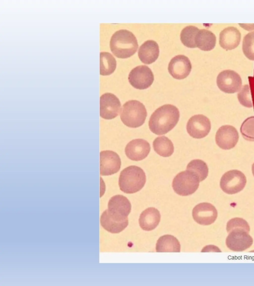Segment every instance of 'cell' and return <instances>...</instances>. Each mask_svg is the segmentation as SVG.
<instances>
[{"mask_svg":"<svg viewBox=\"0 0 254 286\" xmlns=\"http://www.w3.org/2000/svg\"><path fill=\"white\" fill-rule=\"evenodd\" d=\"M179 118L180 112L177 107L163 105L151 114L148 122L149 129L157 135L166 134L175 127Z\"/></svg>","mask_w":254,"mask_h":286,"instance_id":"cell-1","label":"cell"},{"mask_svg":"<svg viewBox=\"0 0 254 286\" xmlns=\"http://www.w3.org/2000/svg\"><path fill=\"white\" fill-rule=\"evenodd\" d=\"M138 45L136 38L130 31L121 29L115 32L110 41V48L117 58H127L136 52Z\"/></svg>","mask_w":254,"mask_h":286,"instance_id":"cell-2","label":"cell"},{"mask_svg":"<svg viewBox=\"0 0 254 286\" xmlns=\"http://www.w3.org/2000/svg\"><path fill=\"white\" fill-rule=\"evenodd\" d=\"M146 182L145 173L140 167L129 166L120 173L119 186L120 190L127 194H133L140 191Z\"/></svg>","mask_w":254,"mask_h":286,"instance_id":"cell-3","label":"cell"},{"mask_svg":"<svg viewBox=\"0 0 254 286\" xmlns=\"http://www.w3.org/2000/svg\"><path fill=\"white\" fill-rule=\"evenodd\" d=\"M146 117L147 111L145 106L136 100L127 101L121 109V121L129 128H135L142 126Z\"/></svg>","mask_w":254,"mask_h":286,"instance_id":"cell-4","label":"cell"},{"mask_svg":"<svg viewBox=\"0 0 254 286\" xmlns=\"http://www.w3.org/2000/svg\"><path fill=\"white\" fill-rule=\"evenodd\" d=\"M199 182L198 176L194 172L187 170L179 172L174 177L172 187L178 195L187 196L197 190Z\"/></svg>","mask_w":254,"mask_h":286,"instance_id":"cell-5","label":"cell"},{"mask_svg":"<svg viewBox=\"0 0 254 286\" xmlns=\"http://www.w3.org/2000/svg\"><path fill=\"white\" fill-rule=\"evenodd\" d=\"M247 179L243 173L238 170H231L225 173L221 178L220 186L228 194H234L241 191L245 187Z\"/></svg>","mask_w":254,"mask_h":286,"instance_id":"cell-6","label":"cell"},{"mask_svg":"<svg viewBox=\"0 0 254 286\" xmlns=\"http://www.w3.org/2000/svg\"><path fill=\"white\" fill-rule=\"evenodd\" d=\"M216 83L222 91L227 93H234L241 88L242 80L237 72L233 70H227L218 74Z\"/></svg>","mask_w":254,"mask_h":286,"instance_id":"cell-7","label":"cell"},{"mask_svg":"<svg viewBox=\"0 0 254 286\" xmlns=\"http://www.w3.org/2000/svg\"><path fill=\"white\" fill-rule=\"evenodd\" d=\"M130 84L135 88L145 89L149 87L154 81V75L146 66H138L131 70L128 77Z\"/></svg>","mask_w":254,"mask_h":286,"instance_id":"cell-8","label":"cell"},{"mask_svg":"<svg viewBox=\"0 0 254 286\" xmlns=\"http://www.w3.org/2000/svg\"><path fill=\"white\" fill-rule=\"evenodd\" d=\"M249 233L241 228L234 229L229 232L226 239V245L231 250L240 252L250 247L253 243Z\"/></svg>","mask_w":254,"mask_h":286,"instance_id":"cell-9","label":"cell"},{"mask_svg":"<svg viewBox=\"0 0 254 286\" xmlns=\"http://www.w3.org/2000/svg\"><path fill=\"white\" fill-rule=\"evenodd\" d=\"M187 131L190 136L195 139H202L206 137L211 129L209 119L202 114L191 117L187 124Z\"/></svg>","mask_w":254,"mask_h":286,"instance_id":"cell-10","label":"cell"},{"mask_svg":"<svg viewBox=\"0 0 254 286\" xmlns=\"http://www.w3.org/2000/svg\"><path fill=\"white\" fill-rule=\"evenodd\" d=\"M121 104L119 98L114 94L105 93L100 97V116L111 120L116 118L121 111Z\"/></svg>","mask_w":254,"mask_h":286,"instance_id":"cell-11","label":"cell"},{"mask_svg":"<svg viewBox=\"0 0 254 286\" xmlns=\"http://www.w3.org/2000/svg\"><path fill=\"white\" fill-rule=\"evenodd\" d=\"M121 160L119 155L112 150L100 152V174L102 176L111 175L120 169Z\"/></svg>","mask_w":254,"mask_h":286,"instance_id":"cell-12","label":"cell"},{"mask_svg":"<svg viewBox=\"0 0 254 286\" xmlns=\"http://www.w3.org/2000/svg\"><path fill=\"white\" fill-rule=\"evenodd\" d=\"M239 134L236 129L231 125H224L217 130L215 135L217 145L225 150L234 148L239 140Z\"/></svg>","mask_w":254,"mask_h":286,"instance_id":"cell-13","label":"cell"},{"mask_svg":"<svg viewBox=\"0 0 254 286\" xmlns=\"http://www.w3.org/2000/svg\"><path fill=\"white\" fill-rule=\"evenodd\" d=\"M217 214L215 207L209 203H199L193 208L192 211L194 221L202 225H208L214 222Z\"/></svg>","mask_w":254,"mask_h":286,"instance_id":"cell-14","label":"cell"},{"mask_svg":"<svg viewBox=\"0 0 254 286\" xmlns=\"http://www.w3.org/2000/svg\"><path fill=\"white\" fill-rule=\"evenodd\" d=\"M170 74L177 79L187 77L191 70V64L189 59L185 55H179L173 57L168 65Z\"/></svg>","mask_w":254,"mask_h":286,"instance_id":"cell-15","label":"cell"},{"mask_svg":"<svg viewBox=\"0 0 254 286\" xmlns=\"http://www.w3.org/2000/svg\"><path fill=\"white\" fill-rule=\"evenodd\" d=\"M150 151L149 143L140 139H134L129 142L125 147L127 156L133 161H140L146 158Z\"/></svg>","mask_w":254,"mask_h":286,"instance_id":"cell-16","label":"cell"},{"mask_svg":"<svg viewBox=\"0 0 254 286\" xmlns=\"http://www.w3.org/2000/svg\"><path fill=\"white\" fill-rule=\"evenodd\" d=\"M131 205L128 199L122 195H116L109 200L108 210L113 215L126 218L131 211Z\"/></svg>","mask_w":254,"mask_h":286,"instance_id":"cell-17","label":"cell"},{"mask_svg":"<svg viewBox=\"0 0 254 286\" xmlns=\"http://www.w3.org/2000/svg\"><path fill=\"white\" fill-rule=\"evenodd\" d=\"M102 227L111 233H119L124 230L128 225V218H121L109 213L108 209L101 214L100 218Z\"/></svg>","mask_w":254,"mask_h":286,"instance_id":"cell-18","label":"cell"},{"mask_svg":"<svg viewBox=\"0 0 254 286\" xmlns=\"http://www.w3.org/2000/svg\"><path fill=\"white\" fill-rule=\"evenodd\" d=\"M241 34L239 30L233 26L224 28L219 35V44L225 50L236 48L240 44Z\"/></svg>","mask_w":254,"mask_h":286,"instance_id":"cell-19","label":"cell"},{"mask_svg":"<svg viewBox=\"0 0 254 286\" xmlns=\"http://www.w3.org/2000/svg\"><path fill=\"white\" fill-rule=\"evenodd\" d=\"M161 218L159 211L153 207L148 208L144 210L139 217V224L142 229L151 231L159 224Z\"/></svg>","mask_w":254,"mask_h":286,"instance_id":"cell-20","label":"cell"},{"mask_svg":"<svg viewBox=\"0 0 254 286\" xmlns=\"http://www.w3.org/2000/svg\"><path fill=\"white\" fill-rule=\"evenodd\" d=\"M159 54V48L155 41L148 40L144 42L139 47L138 56L144 64H150L154 62Z\"/></svg>","mask_w":254,"mask_h":286,"instance_id":"cell-21","label":"cell"},{"mask_svg":"<svg viewBox=\"0 0 254 286\" xmlns=\"http://www.w3.org/2000/svg\"><path fill=\"white\" fill-rule=\"evenodd\" d=\"M216 38L210 31L207 29H200L195 37L196 46L201 50L208 51L215 46Z\"/></svg>","mask_w":254,"mask_h":286,"instance_id":"cell-22","label":"cell"},{"mask_svg":"<svg viewBox=\"0 0 254 286\" xmlns=\"http://www.w3.org/2000/svg\"><path fill=\"white\" fill-rule=\"evenodd\" d=\"M181 245L177 238L170 234L159 237L156 244L157 252H180Z\"/></svg>","mask_w":254,"mask_h":286,"instance_id":"cell-23","label":"cell"},{"mask_svg":"<svg viewBox=\"0 0 254 286\" xmlns=\"http://www.w3.org/2000/svg\"><path fill=\"white\" fill-rule=\"evenodd\" d=\"M153 147L158 154L165 157L171 156L174 150L173 143L165 136L156 138L153 142Z\"/></svg>","mask_w":254,"mask_h":286,"instance_id":"cell-24","label":"cell"},{"mask_svg":"<svg viewBox=\"0 0 254 286\" xmlns=\"http://www.w3.org/2000/svg\"><path fill=\"white\" fill-rule=\"evenodd\" d=\"M117 62L115 58L109 52L100 53V74L109 75L116 70Z\"/></svg>","mask_w":254,"mask_h":286,"instance_id":"cell-25","label":"cell"},{"mask_svg":"<svg viewBox=\"0 0 254 286\" xmlns=\"http://www.w3.org/2000/svg\"><path fill=\"white\" fill-rule=\"evenodd\" d=\"M199 30V29L194 26H186L182 29L180 34L182 43L188 48H195L196 46L195 43V37Z\"/></svg>","mask_w":254,"mask_h":286,"instance_id":"cell-26","label":"cell"},{"mask_svg":"<svg viewBox=\"0 0 254 286\" xmlns=\"http://www.w3.org/2000/svg\"><path fill=\"white\" fill-rule=\"evenodd\" d=\"M187 170L194 172L198 176L200 182L205 179L208 174L206 163L200 159L191 160L187 165Z\"/></svg>","mask_w":254,"mask_h":286,"instance_id":"cell-27","label":"cell"},{"mask_svg":"<svg viewBox=\"0 0 254 286\" xmlns=\"http://www.w3.org/2000/svg\"><path fill=\"white\" fill-rule=\"evenodd\" d=\"M242 50L248 59L254 60V31L249 32L244 37Z\"/></svg>","mask_w":254,"mask_h":286,"instance_id":"cell-28","label":"cell"},{"mask_svg":"<svg viewBox=\"0 0 254 286\" xmlns=\"http://www.w3.org/2000/svg\"><path fill=\"white\" fill-rule=\"evenodd\" d=\"M240 131L245 140L254 142V116L247 118L243 122L240 128Z\"/></svg>","mask_w":254,"mask_h":286,"instance_id":"cell-29","label":"cell"},{"mask_svg":"<svg viewBox=\"0 0 254 286\" xmlns=\"http://www.w3.org/2000/svg\"><path fill=\"white\" fill-rule=\"evenodd\" d=\"M248 84H245L237 94L240 103L244 107L251 108L253 107L252 98Z\"/></svg>","mask_w":254,"mask_h":286,"instance_id":"cell-30","label":"cell"},{"mask_svg":"<svg viewBox=\"0 0 254 286\" xmlns=\"http://www.w3.org/2000/svg\"><path fill=\"white\" fill-rule=\"evenodd\" d=\"M241 228L248 232L250 231L249 224L246 220L242 218L235 217L230 219L226 224V230L228 233L234 229Z\"/></svg>","mask_w":254,"mask_h":286,"instance_id":"cell-31","label":"cell"},{"mask_svg":"<svg viewBox=\"0 0 254 286\" xmlns=\"http://www.w3.org/2000/svg\"><path fill=\"white\" fill-rule=\"evenodd\" d=\"M252 170L253 174V175H254V163L253 164V165H252Z\"/></svg>","mask_w":254,"mask_h":286,"instance_id":"cell-32","label":"cell"}]
</instances>
